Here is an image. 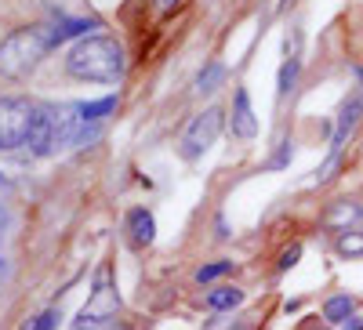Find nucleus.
I'll list each match as a JSON object with an SVG mask.
<instances>
[{
  "label": "nucleus",
  "instance_id": "1",
  "mask_svg": "<svg viewBox=\"0 0 363 330\" xmlns=\"http://www.w3.org/2000/svg\"><path fill=\"white\" fill-rule=\"evenodd\" d=\"M124 47L109 37H84L66 58V69L77 80H116L124 76Z\"/></svg>",
  "mask_w": 363,
  "mask_h": 330
},
{
  "label": "nucleus",
  "instance_id": "2",
  "mask_svg": "<svg viewBox=\"0 0 363 330\" xmlns=\"http://www.w3.org/2000/svg\"><path fill=\"white\" fill-rule=\"evenodd\" d=\"M48 47H51V33L44 25H37V29H15V33L0 44V73L15 76V80L29 76L37 69L40 58L48 55Z\"/></svg>",
  "mask_w": 363,
  "mask_h": 330
},
{
  "label": "nucleus",
  "instance_id": "3",
  "mask_svg": "<svg viewBox=\"0 0 363 330\" xmlns=\"http://www.w3.org/2000/svg\"><path fill=\"white\" fill-rule=\"evenodd\" d=\"M37 124V106L26 98H0V149L29 145Z\"/></svg>",
  "mask_w": 363,
  "mask_h": 330
},
{
  "label": "nucleus",
  "instance_id": "4",
  "mask_svg": "<svg viewBox=\"0 0 363 330\" xmlns=\"http://www.w3.org/2000/svg\"><path fill=\"white\" fill-rule=\"evenodd\" d=\"M218 131H222V109H218V106H211V109H203L200 116H193L189 127H186V135H182V157L196 160L200 153H207V149L215 145Z\"/></svg>",
  "mask_w": 363,
  "mask_h": 330
},
{
  "label": "nucleus",
  "instance_id": "5",
  "mask_svg": "<svg viewBox=\"0 0 363 330\" xmlns=\"http://www.w3.org/2000/svg\"><path fill=\"white\" fill-rule=\"evenodd\" d=\"M116 309H120L116 287L109 283V273L102 268V273H99V283H95V294L87 297V305H84V312H80V316H87V319H113V316H116Z\"/></svg>",
  "mask_w": 363,
  "mask_h": 330
},
{
  "label": "nucleus",
  "instance_id": "6",
  "mask_svg": "<svg viewBox=\"0 0 363 330\" xmlns=\"http://www.w3.org/2000/svg\"><path fill=\"white\" fill-rule=\"evenodd\" d=\"M255 131H258V120H255L251 98H247L244 87H240L236 102H233V135H236V138H255Z\"/></svg>",
  "mask_w": 363,
  "mask_h": 330
},
{
  "label": "nucleus",
  "instance_id": "7",
  "mask_svg": "<svg viewBox=\"0 0 363 330\" xmlns=\"http://www.w3.org/2000/svg\"><path fill=\"white\" fill-rule=\"evenodd\" d=\"M128 225H131V239L135 244H153V236H157V222L149 211H131L128 215Z\"/></svg>",
  "mask_w": 363,
  "mask_h": 330
},
{
  "label": "nucleus",
  "instance_id": "8",
  "mask_svg": "<svg viewBox=\"0 0 363 330\" xmlns=\"http://www.w3.org/2000/svg\"><path fill=\"white\" fill-rule=\"evenodd\" d=\"M352 309H356V302H352L349 294H335V297H327L323 316H327L330 323H345V319H352Z\"/></svg>",
  "mask_w": 363,
  "mask_h": 330
},
{
  "label": "nucleus",
  "instance_id": "9",
  "mask_svg": "<svg viewBox=\"0 0 363 330\" xmlns=\"http://www.w3.org/2000/svg\"><path fill=\"white\" fill-rule=\"evenodd\" d=\"M87 29H91V22H84V18H62V22H55L48 33H51V44H62V40H69V37L87 33Z\"/></svg>",
  "mask_w": 363,
  "mask_h": 330
},
{
  "label": "nucleus",
  "instance_id": "10",
  "mask_svg": "<svg viewBox=\"0 0 363 330\" xmlns=\"http://www.w3.org/2000/svg\"><path fill=\"white\" fill-rule=\"evenodd\" d=\"M240 302H244V290H236V287H218V290L207 294V305L211 309H233Z\"/></svg>",
  "mask_w": 363,
  "mask_h": 330
},
{
  "label": "nucleus",
  "instance_id": "11",
  "mask_svg": "<svg viewBox=\"0 0 363 330\" xmlns=\"http://www.w3.org/2000/svg\"><path fill=\"white\" fill-rule=\"evenodd\" d=\"M116 109V98H102V102H80V113L91 124H102V116H109Z\"/></svg>",
  "mask_w": 363,
  "mask_h": 330
},
{
  "label": "nucleus",
  "instance_id": "12",
  "mask_svg": "<svg viewBox=\"0 0 363 330\" xmlns=\"http://www.w3.org/2000/svg\"><path fill=\"white\" fill-rule=\"evenodd\" d=\"M222 76H225V66L222 62H211L200 76H196V91L203 95V91H215V87L222 84Z\"/></svg>",
  "mask_w": 363,
  "mask_h": 330
},
{
  "label": "nucleus",
  "instance_id": "13",
  "mask_svg": "<svg viewBox=\"0 0 363 330\" xmlns=\"http://www.w3.org/2000/svg\"><path fill=\"white\" fill-rule=\"evenodd\" d=\"M338 254H345V258H363V232H342L338 236Z\"/></svg>",
  "mask_w": 363,
  "mask_h": 330
},
{
  "label": "nucleus",
  "instance_id": "14",
  "mask_svg": "<svg viewBox=\"0 0 363 330\" xmlns=\"http://www.w3.org/2000/svg\"><path fill=\"white\" fill-rule=\"evenodd\" d=\"M356 113H359V102H349V106L342 109V120H338V135H335V145H342V142H345V135L352 131V124H356Z\"/></svg>",
  "mask_w": 363,
  "mask_h": 330
},
{
  "label": "nucleus",
  "instance_id": "15",
  "mask_svg": "<svg viewBox=\"0 0 363 330\" xmlns=\"http://www.w3.org/2000/svg\"><path fill=\"white\" fill-rule=\"evenodd\" d=\"M233 268V261H211V265H203V268H196V283H211V280H218V276H225Z\"/></svg>",
  "mask_w": 363,
  "mask_h": 330
},
{
  "label": "nucleus",
  "instance_id": "16",
  "mask_svg": "<svg viewBox=\"0 0 363 330\" xmlns=\"http://www.w3.org/2000/svg\"><path fill=\"white\" fill-rule=\"evenodd\" d=\"M359 218V207L356 203H342V207H335V211H330V225H345V222H356Z\"/></svg>",
  "mask_w": 363,
  "mask_h": 330
},
{
  "label": "nucleus",
  "instance_id": "17",
  "mask_svg": "<svg viewBox=\"0 0 363 330\" xmlns=\"http://www.w3.org/2000/svg\"><path fill=\"white\" fill-rule=\"evenodd\" d=\"M58 319H62V316H58V312L51 309V312H44L40 319H26V323H22V330H51Z\"/></svg>",
  "mask_w": 363,
  "mask_h": 330
},
{
  "label": "nucleus",
  "instance_id": "18",
  "mask_svg": "<svg viewBox=\"0 0 363 330\" xmlns=\"http://www.w3.org/2000/svg\"><path fill=\"white\" fill-rule=\"evenodd\" d=\"M73 330H120L113 319H87V316H80L77 323H73Z\"/></svg>",
  "mask_w": 363,
  "mask_h": 330
},
{
  "label": "nucleus",
  "instance_id": "19",
  "mask_svg": "<svg viewBox=\"0 0 363 330\" xmlns=\"http://www.w3.org/2000/svg\"><path fill=\"white\" fill-rule=\"evenodd\" d=\"M294 76H298V62H294V58H291V62H284V69H280V87H277L280 95H287V91H291V84H294Z\"/></svg>",
  "mask_w": 363,
  "mask_h": 330
},
{
  "label": "nucleus",
  "instance_id": "20",
  "mask_svg": "<svg viewBox=\"0 0 363 330\" xmlns=\"http://www.w3.org/2000/svg\"><path fill=\"white\" fill-rule=\"evenodd\" d=\"M298 258H301V247H291V251H284V254H280V268H291Z\"/></svg>",
  "mask_w": 363,
  "mask_h": 330
},
{
  "label": "nucleus",
  "instance_id": "21",
  "mask_svg": "<svg viewBox=\"0 0 363 330\" xmlns=\"http://www.w3.org/2000/svg\"><path fill=\"white\" fill-rule=\"evenodd\" d=\"M342 330H363V319H345V326Z\"/></svg>",
  "mask_w": 363,
  "mask_h": 330
},
{
  "label": "nucleus",
  "instance_id": "22",
  "mask_svg": "<svg viewBox=\"0 0 363 330\" xmlns=\"http://www.w3.org/2000/svg\"><path fill=\"white\" fill-rule=\"evenodd\" d=\"M356 80H359V98H356V102H359V109H363V69H356Z\"/></svg>",
  "mask_w": 363,
  "mask_h": 330
},
{
  "label": "nucleus",
  "instance_id": "23",
  "mask_svg": "<svg viewBox=\"0 0 363 330\" xmlns=\"http://www.w3.org/2000/svg\"><path fill=\"white\" fill-rule=\"evenodd\" d=\"M0 236H4V207H0Z\"/></svg>",
  "mask_w": 363,
  "mask_h": 330
},
{
  "label": "nucleus",
  "instance_id": "24",
  "mask_svg": "<svg viewBox=\"0 0 363 330\" xmlns=\"http://www.w3.org/2000/svg\"><path fill=\"white\" fill-rule=\"evenodd\" d=\"M174 4V0H160V8H171Z\"/></svg>",
  "mask_w": 363,
  "mask_h": 330
},
{
  "label": "nucleus",
  "instance_id": "25",
  "mask_svg": "<svg viewBox=\"0 0 363 330\" xmlns=\"http://www.w3.org/2000/svg\"><path fill=\"white\" fill-rule=\"evenodd\" d=\"M0 182H4V174H0Z\"/></svg>",
  "mask_w": 363,
  "mask_h": 330
}]
</instances>
